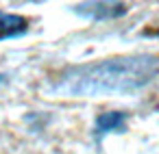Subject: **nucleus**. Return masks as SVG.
<instances>
[{"mask_svg":"<svg viewBox=\"0 0 159 154\" xmlns=\"http://www.w3.org/2000/svg\"><path fill=\"white\" fill-rule=\"evenodd\" d=\"M72 11H74V15L105 22V20H116V18L126 15V5H122V2H81V5H74Z\"/></svg>","mask_w":159,"mask_h":154,"instance_id":"f03ea898","label":"nucleus"},{"mask_svg":"<svg viewBox=\"0 0 159 154\" xmlns=\"http://www.w3.org/2000/svg\"><path fill=\"white\" fill-rule=\"evenodd\" d=\"M159 74V59L152 54H129L63 70L44 87L52 98H105L131 96L146 89Z\"/></svg>","mask_w":159,"mask_h":154,"instance_id":"f257e3e1","label":"nucleus"},{"mask_svg":"<svg viewBox=\"0 0 159 154\" xmlns=\"http://www.w3.org/2000/svg\"><path fill=\"white\" fill-rule=\"evenodd\" d=\"M126 124V113L122 111H107V113H100L94 122V135L96 139L109 135V132H116V130H122Z\"/></svg>","mask_w":159,"mask_h":154,"instance_id":"20e7f679","label":"nucleus"},{"mask_svg":"<svg viewBox=\"0 0 159 154\" xmlns=\"http://www.w3.org/2000/svg\"><path fill=\"white\" fill-rule=\"evenodd\" d=\"M5 83H7V76H2V74H0V87H2Z\"/></svg>","mask_w":159,"mask_h":154,"instance_id":"39448f33","label":"nucleus"},{"mask_svg":"<svg viewBox=\"0 0 159 154\" xmlns=\"http://www.w3.org/2000/svg\"><path fill=\"white\" fill-rule=\"evenodd\" d=\"M26 31H29L26 18H22V15H18V13L0 11V41L22 37V35H26Z\"/></svg>","mask_w":159,"mask_h":154,"instance_id":"7ed1b4c3","label":"nucleus"}]
</instances>
